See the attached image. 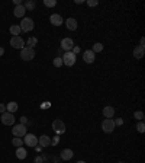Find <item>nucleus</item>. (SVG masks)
<instances>
[{
  "instance_id": "1",
  "label": "nucleus",
  "mask_w": 145,
  "mask_h": 163,
  "mask_svg": "<svg viewBox=\"0 0 145 163\" xmlns=\"http://www.w3.org/2000/svg\"><path fill=\"white\" fill-rule=\"evenodd\" d=\"M20 58L23 61H31L35 58V50L34 48H29V47H23L20 50Z\"/></svg>"
},
{
  "instance_id": "2",
  "label": "nucleus",
  "mask_w": 145,
  "mask_h": 163,
  "mask_svg": "<svg viewBox=\"0 0 145 163\" xmlns=\"http://www.w3.org/2000/svg\"><path fill=\"white\" fill-rule=\"evenodd\" d=\"M62 63L67 66V67H71V66H74L76 64V60H77V56H74L71 51H68V52H64L62 54Z\"/></svg>"
},
{
  "instance_id": "3",
  "label": "nucleus",
  "mask_w": 145,
  "mask_h": 163,
  "mask_svg": "<svg viewBox=\"0 0 145 163\" xmlns=\"http://www.w3.org/2000/svg\"><path fill=\"white\" fill-rule=\"evenodd\" d=\"M19 26H20V29H22V32H31V31L35 28V23L31 17H23Z\"/></svg>"
},
{
  "instance_id": "4",
  "label": "nucleus",
  "mask_w": 145,
  "mask_h": 163,
  "mask_svg": "<svg viewBox=\"0 0 145 163\" xmlns=\"http://www.w3.org/2000/svg\"><path fill=\"white\" fill-rule=\"evenodd\" d=\"M28 130H26V125H23V124H16L13 128H12V134L15 135V137H25V135L28 134L26 133Z\"/></svg>"
},
{
  "instance_id": "5",
  "label": "nucleus",
  "mask_w": 145,
  "mask_h": 163,
  "mask_svg": "<svg viewBox=\"0 0 145 163\" xmlns=\"http://www.w3.org/2000/svg\"><path fill=\"white\" fill-rule=\"evenodd\" d=\"M116 128V125H115V121L113 118H105L103 119V122H102V130L105 131V133H113V130Z\"/></svg>"
},
{
  "instance_id": "6",
  "label": "nucleus",
  "mask_w": 145,
  "mask_h": 163,
  "mask_svg": "<svg viewBox=\"0 0 145 163\" xmlns=\"http://www.w3.org/2000/svg\"><path fill=\"white\" fill-rule=\"evenodd\" d=\"M52 130L55 131L57 134H64L65 133V124L61 119H55L52 121Z\"/></svg>"
},
{
  "instance_id": "7",
  "label": "nucleus",
  "mask_w": 145,
  "mask_h": 163,
  "mask_svg": "<svg viewBox=\"0 0 145 163\" xmlns=\"http://www.w3.org/2000/svg\"><path fill=\"white\" fill-rule=\"evenodd\" d=\"M23 143L29 147H36L38 146V137L35 134H26L23 137Z\"/></svg>"
},
{
  "instance_id": "8",
  "label": "nucleus",
  "mask_w": 145,
  "mask_h": 163,
  "mask_svg": "<svg viewBox=\"0 0 145 163\" xmlns=\"http://www.w3.org/2000/svg\"><path fill=\"white\" fill-rule=\"evenodd\" d=\"M0 119H2V124H3V125H13V124H15V115L10 112H7V111H6L5 114H2Z\"/></svg>"
},
{
  "instance_id": "9",
  "label": "nucleus",
  "mask_w": 145,
  "mask_h": 163,
  "mask_svg": "<svg viewBox=\"0 0 145 163\" xmlns=\"http://www.w3.org/2000/svg\"><path fill=\"white\" fill-rule=\"evenodd\" d=\"M10 45L13 48H16V50H22L25 47V41L22 40V37H12Z\"/></svg>"
},
{
  "instance_id": "10",
  "label": "nucleus",
  "mask_w": 145,
  "mask_h": 163,
  "mask_svg": "<svg viewBox=\"0 0 145 163\" xmlns=\"http://www.w3.org/2000/svg\"><path fill=\"white\" fill-rule=\"evenodd\" d=\"M83 60L87 63V64H91V63H95V60H96V54L91 50H86L83 52Z\"/></svg>"
},
{
  "instance_id": "11",
  "label": "nucleus",
  "mask_w": 145,
  "mask_h": 163,
  "mask_svg": "<svg viewBox=\"0 0 145 163\" xmlns=\"http://www.w3.org/2000/svg\"><path fill=\"white\" fill-rule=\"evenodd\" d=\"M72 47H74V41H72L71 38H64V40L61 41V50H64L65 52L71 51Z\"/></svg>"
},
{
  "instance_id": "12",
  "label": "nucleus",
  "mask_w": 145,
  "mask_h": 163,
  "mask_svg": "<svg viewBox=\"0 0 145 163\" xmlns=\"http://www.w3.org/2000/svg\"><path fill=\"white\" fill-rule=\"evenodd\" d=\"M50 22L54 25V26H60V25H62L64 23V19H62L61 15H51L50 16Z\"/></svg>"
},
{
  "instance_id": "13",
  "label": "nucleus",
  "mask_w": 145,
  "mask_h": 163,
  "mask_svg": "<svg viewBox=\"0 0 145 163\" xmlns=\"http://www.w3.org/2000/svg\"><path fill=\"white\" fill-rule=\"evenodd\" d=\"M64 23H65L67 29H70V31H76V29L78 28V23H77V21H76L74 17H68Z\"/></svg>"
},
{
  "instance_id": "14",
  "label": "nucleus",
  "mask_w": 145,
  "mask_h": 163,
  "mask_svg": "<svg viewBox=\"0 0 145 163\" xmlns=\"http://www.w3.org/2000/svg\"><path fill=\"white\" fill-rule=\"evenodd\" d=\"M25 13H26V9H25V6L23 5H19L15 7V10H13V15L16 17H25Z\"/></svg>"
},
{
  "instance_id": "15",
  "label": "nucleus",
  "mask_w": 145,
  "mask_h": 163,
  "mask_svg": "<svg viewBox=\"0 0 145 163\" xmlns=\"http://www.w3.org/2000/svg\"><path fill=\"white\" fill-rule=\"evenodd\" d=\"M38 144H39V147H48L51 144V138L48 137V135H41L38 138Z\"/></svg>"
},
{
  "instance_id": "16",
  "label": "nucleus",
  "mask_w": 145,
  "mask_h": 163,
  "mask_svg": "<svg viewBox=\"0 0 145 163\" xmlns=\"http://www.w3.org/2000/svg\"><path fill=\"white\" fill-rule=\"evenodd\" d=\"M103 117H106V118H113V117H115V108L110 107V105L105 107L103 108Z\"/></svg>"
},
{
  "instance_id": "17",
  "label": "nucleus",
  "mask_w": 145,
  "mask_h": 163,
  "mask_svg": "<svg viewBox=\"0 0 145 163\" xmlns=\"http://www.w3.org/2000/svg\"><path fill=\"white\" fill-rule=\"evenodd\" d=\"M72 150L71 149H64L61 152V159L62 160H70V159H72Z\"/></svg>"
},
{
  "instance_id": "18",
  "label": "nucleus",
  "mask_w": 145,
  "mask_h": 163,
  "mask_svg": "<svg viewBox=\"0 0 145 163\" xmlns=\"http://www.w3.org/2000/svg\"><path fill=\"white\" fill-rule=\"evenodd\" d=\"M26 156H28V152H26L23 147H16V157L17 159L23 160V159H26Z\"/></svg>"
},
{
  "instance_id": "19",
  "label": "nucleus",
  "mask_w": 145,
  "mask_h": 163,
  "mask_svg": "<svg viewBox=\"0 0 145 163\" xmlns=\"http://www.w3.org/2000/svg\"><path fill=\"white\" fill-rule=\"evenodd\" d=\"M17 109H19V107H17L16 102H9V103L6 105V111H7V112H10V114H15Z\"/></svg>"
},
{
  "instance_id": "20",
  "label": "nucleus",
  "mask_w": 145,
  "mask_h": 163,
  "mask_svg": "<svg viewBox=\"0 0 145 163\" xmlns=\"http://www.w3.org/2000/svg\"><path fill=\"white\" fill-rule=\"evenodd\" d=\"M144 52H145V48H142V47H136L134 50V57L136 58V60H141L142 57H144Z\"/></svg>"
},
{
  "instance_id": "21",
  "label": "nucleus",
  "mask_w": 145,
  "mask_h": 163,
  "mask_svg": "<svg viewBox=\"0 0 145 163\" xmlns=\"http://www.w3.org/2000/svg\"><path fill=\"white\" fill-rule=\"evenodd\" d=\"M9 31H10V34L13 35V37H20V32H22V29H20L19 25H12Z\"/></svg>"
},
{
  "instance_id": "22",
  "label": "nucleus",
  "mask_w": 145,
  "mask_h": 163,
  "mask_svg": "<svg viewBox=\"0 0 145 163\" xmlns=\"http://www.w3.org/2000/svg\"><path fill=\"white\" fill-rule=\"evenodd\" d=\"M12 144L15 147H22L23 146V140L20 138V137H15L13 140H12Z\"/></svg>"
},
{
  "instance_id": "23",
  "label": "nucleus",
  "mask_w": 145,
  "mask_h": 163,
  "mask_svg": "<svg viewBox=\"0 0 145 163\" xmlns=\"http://www.w3.org/2000/svg\"><path fill=\"white\" fill-rule=\"evenodd\" d=\"M91 51H93V52H102V51H103V45H102V42H96L95 45H93V48H91Z\"/></svg>"
},
{
  "instance_id": "24",
  "label": "nucleus",
  "mask_w": 145,
  "mask_h": 163,
  "mask_svg": "<svg viewBox=\"0 0 145 163\" xmlns=\"http://www.w3.org/2000/svg\"><path fill=\"white\" fill-rule=\"evenodd\" d=\"M36 44H38V40H36L35 37H29L28 38V47L29 48H34Z\"/></svg>"
},
{
  "instance_id": "25",
  "label": "nucleus",
  "mask_w": 145,
  "mask_h": 163,
  "mask_svg": "<svg viewBox=\"0 0 145 163\" xmlns=\"http://www.w3.org/2000/svg\"><path fill=\"white\" fill-rule=\"evenodd\" d=\"M23 6H25V9H26V12H28V10H34L35 6H36V5H35V2L29 0V2H26V3H25Z\"/></svg>"
},
{
  "instance_id": "26",
  "label": "nucleus",
  "mask_w": 145,
  "mask_h": 163,
  "mask_svg": "<svg viewBox=\"0 0 145 163\" xmlns=\"http://www.w3.org/2000/svg\"><path fill=\"white\" fill-rule=\"evenodd\" d=\"M52 63H54V66H55V67H61V66H64V63H62V58H61V57H55Z\"/></svg>"
},
{
  "instance_id": "27",
  "label": "nucleus",
  "mask_w": 145,
  "mask_h": 163,
  "mask_svg": "<svg viewBox=\"0 0 145 163\" xmlns=\"http://www.w3.org/2000/svg\"><path fill=\"white\" fill-rule=\"evenodd\" d=\"M44 5L46 7H54L57 5V0H44Z\"/></svg>"
},
{
  "instance_id": "28",
  "label": "nucleus",
  "mask_w": 145,
  "mask_h": 163,
  "mask_svg": "<svg viewBox=\"0 0 145 163\" xmlns=\"http://www.w3.org/2000/svg\"><path fill=\"white\" fill-rule=\"evenodd\" d=\"M134 117H135V119H139V121H142V119H144V112H142V111H135Z\"/></svg>"
},
{
  "instance_id": "29",
  "label": "nucleus",
  "mask_w": 145,
  "mask_h": 163,
  "mask_svg": "<svg viewBox=\"0 0 145 163\" xmlns=\"http://www.w3.org/2000/svg\"><path fill=\"white\" fill-rule=\"evenodd\" d=\"M136 130H138V133H144V131H145V125H144L142 121L136 124Z\"/></svg>"
},
{
  "instance_id": "30",
  "label": "nucleus",
  "mask_w": 145,
  "mask_h": 163,
  "mask_svg": "<svg viewBox=\"0 0 145 163\" xmlns=\"http://www.w3.org/2000/svg\"><path fill=\"white\" fill-rule=\"evenodd\" d=\"M97 5H99L97 0H89V2H87V6H89V7H95V6H97Z\"/></svg>"
},
{
  "instance_id": "31",
  "label": "nucleus",
  "mask_w": 145,
  "mask_h": 163,
  "mask_svg": "<svg viewBox=\"0 0 145 163\" xmlns=\"http://www.w3.org/2000/svg\"><path fill=\"white\" fill-rule=\"evenodd\" d=\"M60 143V137H54V138H51V144L50 146H57Z\"/></svg>"
},
{
  "instance_id": "32",
  "label": "nucleus",
  "mask_w": 145,
  "mask_h": 163,
  "mask_svg": "<svg viewBox=\"0 0 145 163\" xmlns=\"http://www.w3.org/2000/svg\"><path fill=\"white\" fill-rule=\"evenodd\" d=\"M71 52L74 54V56H77L78 52H80V47H78V45H74V47H72V50H71Z\"/></svg>"
},
{
  "instance_id": "33",
  "label": "nucleus",
  "mask_w": 145,
  "mask_h": 163,
  "mask_svg": "<svg viewBox=\"0 0 145 163\" xmlns=\"http://www.w3.org/2000/svg\"><path fill=\"white\" fill-rule=\"evenodd\" d=\"M113 121H115V125H122V124H123L122 118H116V119H113Z\"/></svg>"
},
{
  "instance_id": "34",
  "label": "nucleus",
  "mask_w": 145,
  "mask_h": 163,
  "mask_svg": "<svg viewBox=\"0 0 145 163\" xmlns=\"http://www.w3.org/2000/svg\"><path fill=\"white\" fill-rule=\"evenodd\" d=\"M6 112V105L5 103H0V114H5Z\"/></svg>"
},
{
  "instance_id": "35",
  "label": "nucleus",
  "mask_w": 145,
  "mask_h": 163,
  "mask_svg": "<svg viewBox=\"0 0 145 163\" xmlns=\"http://www.w3.org/2000/svg\"><path fill=\"white\" fill-rule=\"evenodd\" d=\"M44 162V159L41 157V156H38V157H35V163H42Z\"/></svg>"
},
{
  "instance_id": "36",
  "label": "nucleus",
  "mask_w": 145,
  "mask_h": 163,
  "mask_svg": "<svg viewBox=\"0 0 145 163\" xmlns=\"http://www.w3.org/2000/svg\"><path fill=\"white\" fill-rule=\"evenodd\" d=\"M26 122H28V119H26V117H22V118H20V124H23V125H26Z\"/></svg>"
},
{
  "instance_id": "37",
  "label": "nucleus",
  "mask_w": 145,
  "mask_h": 163,
  "mask_svg": "<svg viewBox=\"0 0 145 163\" xmlns=\"http://www.w3.org/2000/svg\"><path fill=\"white\" fill-rule=\"evenodd\" d=\"M50 102H45V103H42V105H41V108H42V109H44V108H50Z\"/></svg>"
},
{
  "instance_id": "38",
  "label": "nucleus",
  "mask_w": 145,
  "mask_h": 163,
  "mask_svg": "<svg viewBox=\"0 0 145 163\" xmlns=\"http://www.w3.org/2000/svg\"><path fill=\"white\" fill-rule=\"evenodd\" d=\"M139 47H142V48L145 47V40H144V38H141V45H139Z\"/></svg>"
},
{
  "instance_id": "39",
  "label": "nucleus",
  "mask_w": 145,
  "mask_h": 163,
  "mask_svg": "<svg viewBox=\"0 0 145 163\" xmlns=\"http://www.w3.org/2000/svg\"><path fill=\"white\" fill-rule=\"evenodd\" d=\"M3 54H5V48H3V47H0V57L3 56Z\"/></svg>"
},
{
  "instance_id": "40",
  "label": "nucleus",
  "mask_w": 145,
  "mask_h": 163,
  "mask_svg": "<svg viewBox=\"0 0 145 163\" xmlns=\"http://www.w3.org/2000/svg\"><path fill=\"white\" fill-rule=\"evenodd\" d=\"M77 163H86V162H84V160H78Z\"/></svg>"
},
{
  "instance_id": "41",
  "label": "nucleus",
  "mask_w": 145,
  "mask_h": 163,
  "mask_svg": "<svg viewBox=\"0 0 145 163\" xmlns=\"http://www.w3.org/2000/svg\"><path fill=\"white\" fill-rule=\"evenodd\" d=\"M117 163H123V162H117Z\"/></svg>"
}]
</instances>
